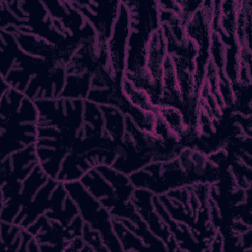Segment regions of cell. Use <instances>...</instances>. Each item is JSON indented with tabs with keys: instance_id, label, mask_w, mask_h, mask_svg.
Here are the masks:
<instances>
[{
	"instance_id": "1",
	"label": "cell",
	"mask_w": 252,
	"mask_h": 252,
	"mask_svg": "<svg viewBox=\"0 0 252 252\" xmlns=\"http://www.w3.org/2000/svg\"><path fill=\"white\" fill-rule=\"evenodd\" d=\"M64 186L76 203L83 220L100 233L108 251H123L112 227V216L99 200L91 195L80 180L66 182Z\"/></svg>"
},
{
	"instance_id": "2",
	"label": "cell",
	"mask_w": 252,
	"mask_h": 252,
	"mask_svg": "<svg viewBox=\"0 0 252 252\" xmlns=\"http://www.w3.org/2000/svg\"><path fill=\"white\" fill-rule=\"evenodd\" d=\"M130 34V15L125 2H120L118 15L107 41L109 67L117 82L122 83L125 72L126 49Z\"/></svg>"
},
{
	"instance_id": "3",
	"label": "cell",
	"mask_w": 252,
	"mask_h": 252,
	"mask_svg": "<svg viewBox=\"0 0 252 252\" xmlns=\"http://www.w3.org/2000/svg\"><path fill=\"white\" fill-rule=\"evenodd\" d=\"M154 193L147 189L135 188L131 197V202L136 211L148 225L149 229L160 240H162L167 250H180L167 224L155 209L153 203Z\"/></svg>"
},
{
	"instance_id": "4",
	"label": "cell",
	"mask_w": 252,
	"mask_h": 252,
	"mask_svg": "<svg viewBox=\"0 0 252 252\" xmlns=\"http://www.w3.org/2000/svg\"><path fill=\"white\" fill-rule=\"evenodd\" d=\"M81 183L94 198L109 211L118 201L115 192L107 180L97 171L95 167L88 170L80 179Z\"/></svg>"
},
{
	"instance_id": "5",
	"label": "cell",
	"mask_w": 252,
	"mask_h": 252,
	"mask_svg": "<svg viewBox=\"0 0 252 252\" xmlns=\"http://www.w3.org/2000/svg\"><path fill=\"white\" fill-rule=\"evenodd\" d=\"M100 108L103 114L104 135L119 146L126 132V115L119 108L112 105H100Z\"/></svg>"
},
{
	"instance_id": "6",
	"label": "cell",
	"mask_w": 252,
	"mask_h": 252,
	"mask_svg": "<svg viewBox=\"0 0 252 252\" xmlns=\"http://www.w3.org/2000/svg\"><path fill=\"white\" fill-rule=\"evenodd\" d=\"M95 168L111 185L118 200L123 202L131 200L135 187L131 183L129 175L120 172L111 165L101 164Z\"/></svg>"
},
{
	"instance_id": "7",
	"label": "cell",
	"mask_w": 252,
	"mask_h": 252,
	"mask_svg": "<svg viewBox=\"0 0 252 252\" xmlns=\"http://www.w3.org/2000/svg\"><path fill=\"white\" fill-rule=\"evenodd\" d=\"M92 73L66 75L65 85L60 97L71 99H86L91 89Z\"/></svg>"
},
{
	"instance_id": "8",
	"label": "cell",
	"mask_w": 252,
	"mask_h": 252,
	"mask_svg": "<svg viewBox=\"0 0 252 252\" xmlns=\"http://www.w3.org/2000/svg\"><path fill=\"white\" fill-rule=\"evenodd\" d=\"M112 227L121 244L123 251L150 250L143 240L132 230L126 227L119 220L112 217Z\"/></svg>"
},
{
	"instance_id": "9",
	"label": "cell",
	"mask_w": 252,
	"mask_h": 252,
	"mask_svg": "<svg viewBox=\"0 0 252 252\" xmlns=\"http://www.w3.org/2000/svg\"><path fill=\"white\" fill-rule=\"evenodd\" d=\"M121 87L126 98L132 105L146 111L158 112V106H155L152 103L147 92L136 88L130 81L125 78L122 80Z\"/></svg>"
},
{
	"instance_id": "10",
	"label": "cell",
	"mask_w": 252,
	"mask_h": 252,
	"mask_svg": "<svg viewBox=\"0 0 252 252\" xmlns=\"http://www.w3.org/2000/svg\"><path fill=\"white\" fill-rule=\"evenodd\" d=\"M158 115L165 122L173 134L181 140L187 130L181 110L174 106L159 105L158 106Z\"/></svg>"
},
{
	"instance_id": "11",
	"label": "cell",
	"mask_w": 252,
	"mask_h": 252,
	"mask_svg": "<svg viewBox=\"0 0 252 252\" xmlns=\"http://www.w3.org/2000/svg\"><path fill=\"white\" fill-rule=\"evenodd\" d=\"M82 237L87 244L94 248V251H108V249L103 243L100 233L86 222L83 227Z\"/></svg>"
}]
</instances>
